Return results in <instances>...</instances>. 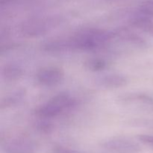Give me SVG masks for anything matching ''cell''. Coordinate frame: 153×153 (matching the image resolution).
<instances>
[{"instance_id": "obj_1", "label": "cell", "mask_w": 153, "mask_h": 153, "mask_svg": "<svg viewBox=\"0 0 153 153\" xmlns=\"http://www.w3.org/2000/svg\"><path fill=\"white\" fill-rule=\"evenodd\" d=\"M73 51H97L108 46L115 39L114 31L100 28H83L70 36Z\"/></svg>"}, {"instance_id": "obj_2", "label": "cell", "mask_w": 153, "mask_h": 153, "mask_svg": "<svg viewBox=\"0 0 153 153\" xmlns=\"http://www.w3.org/2000/svg\"><path fill=\"white\" fill-rule=\"evenodd\" d=\"M76 105V98L69 94L61 93L37 107L34 111V114L40 119H52L70 111Z\"/></svg>"}, {"instance_id": "obj_3", "label": "cell", "mask_w": 153, "mask_h": 153, "mask_svg": "<svg viewBox=\"0 0 153 153\" xmlns=\"http://www.w3.org/2000/svg\"><path fill=\"white\" fill-rule=\"evenodd\" d=\"M62 22L60 16H36L26 19L21 24L20 32L28 38L40 37L55 29Z\"/></svg>"}, {"instance_id": "obj_4", "label": "cell", "mask_w": 153, "mask_h": 153, "mask_svg": "<svg viewBox=\"0 0 153 153\" xmlns=\"http://www.w3.org/2000/svg\"><path fill=\"white\" fill-rule=\"evenodd\" d=\"M64 78L63 70L56 67H46L39 70L36 74L37 82L46 87H55L60 85Z\"/></svg>"}, {"instance_id": "obj_5", "label": "cell", "mask_w": 153, "mask_h": 153, "mask_svg": "<svg viewBox=\"0 0 153 153\" xmlns=\"http://www.w3.org/2000/svg\"><path fill=\"white\" fill-rule=\"evenodd\" d=\"M2 149L7 153H34L35 143L25 137H15L5 140L2 143Z\"/></svg>"}, {"instance_id": "obj_6", "label": "cell", "mask_w": 153, "mask_h": 153, "mask_svg": "<svg viewBox=\"0 0 153 153\" xmlns=\"http://www.w3.org/2000/svg\"><path fill=\"white\" fill-rule=\"evenodd\" d=\"M115 38L119 39L123 43H128L130 46H133L139 49H144L147 43L143 38L136 34L128 28H119L114 31Z\"/></svg>"}, {"instance_id": "obj_7", "label": "cell", "mask_w": 153, "mask_h": 153, "mask_svg": "<svg viewBox=\"0 0 153 153\" xmlns=\"http://www.w3.org/2000/svg\"><path fill=\"white\" fill-rule=\"evenodd\" d=\"M95 83L100 88L116 89L126 86L128 83V79L120 74H108L97 78Z\"/></svg>"}, {"instance_id": "obj_8", "label": "cell", "mask_w": 153, "mask_h": 153, "mask_svg": "<svg viewBox=\"0 0 153 153\" xmlns=\"http://www.w3.org/2000/svg\"><path fill=\"white\" fill-rule=\"evenodd\" d=\"M105 148L118 152H136L140 147L137 143L125 138H113L107 140L102 144Z\"/></svg>"}, {"instance_id": "obj_9", "label": "cell", "mask_w": 153, "mask_h": 153, "mask_svg": "<svg viewBox=\"0 0 153 153\" xmlns=\"http://www.w3.org/2000/svg\"><path fill=\"white\" fill-rule=\"evenodd\" d=\"M24 70L19 65L14 64H7L1 70V76L3 79L8 82H15L22 78Z\"/></svg>"}, {"instance_id": "obj_10", "label": "cell", "mask_w": 153, "mask_h": 153, "mask_svg": "<svg viewBox=\"0 0 153 153\" xmlns=\"http://www.w3.org/2000/svg\"><path fill=\"white\" fill-rule=\"evenodd\" d=\"M129 23L131 26L153 36V22L147 16H139L131 18L129 20Z\"/></svg>"}, {"instance_id": "obj_11", "label": "cell", "mask_w": 153, "mask_h": 153, "mask_svg": "<svg viewBox=\"0 0 153 153\" xmlns=\"http://www.w3.org/2000/svg\"><path fill=\"white\" fill-rule=\"evenodd\" d=\"M25 94H26V91L25 89H19L14 91L11 94L1 100V103H0V108L1 109H4L16 105L22 101Z\"/></svg>"}, {"instance_id": "obj_12", "label": "cell", "mask_w": 153, "mask_h": 153, "mask_svg": "<svg viewBox=\"0 0 153 153\" xmlns=\"http://www.w3.org/2000/svg\"><path fill=\"white\" fill-rule=\"evenodd\" d=\"M120 101L125 104L128 103H144V104H152L153 100L149 96L140 93H131L121 96Z\"/></svg>"}, {"instance_id": "obj_13", "label": "cell", "mask_w": 153, "mask_h": 153, "mask_svg": "<svg viewBox=\"0 0 153 153\" xmlns=\"http://www.w3.org/2000/svg\"><path fill=\"white\" fill-rule=\"evenodd\" d=\"M107 62L100 58H92L84 62L85 69L91 72H100L107 67Z\"/></svg>"}, {"instance_id": "obj_14", "label": "cell", "mask_w": 153, "mask_h": 153, "mask_svg": "<svg viewBox=\"0 0 153 153\" xmlns=\"http://www.w3.org/2000/svg\"><path fill=\"white\" fill-rule=\"evenodd\" d=\"M42 120L39 121V122H37L36 123V128L39 131H40L42 133H44V134H49V133L52 132L54 128V126L52 123L48 121V120Z\"/></svg>"}, {"instance_id": "obj_15", "label": "cell", "mask_w": 153, "mask_h": 153, "mask_svg": "<svg viewBox=\"0 0 153 153\" xmlns=\"http://www.w3.org/2000/svg\"><path fill=\"white\" fill-rule=\"evenodd\" d=\"M140 11L146 16H153V1H146L140 6Z\"/></svg>"}, {"instance_id": "obj_16", "label": "cell", "mask_w": 153, "mask_h": 153, "mask_svg": "<svg viewBox=\"0 0 153 153\" xmlns=\"http://www.w3.org/2000/svg\"><path fill=\"white\" fill-rule=\"evenodd\" d=\"M137 137H138V140L142 143L153 146V136L147 135V134H140L137 136Z\"/></svg>"}, {"instance_id": "obj_17", "label": "cell", "mask_w": 153, "mask_h": 153, "mask_svg": "<svg viewBox=\"0 0 153 153\" xmlns=\"http://www.w3.org/2000/svg\"><path fill=\"white\" fill-rule=\"evenodd\" d=\"M54 153H76L62 146H55L53 149Z\"/></svg>"}]
</instances>
